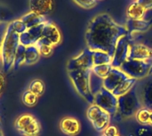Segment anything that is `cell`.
<instances>
[{
  "label": "cell",
  "mask_w": 152,
  "mask_h": 136,
  "mask_svg": "<svg viewBox=\"0 0 152 136\" xmlns=\"http://www.w3.org/2000/svg\"><path fill=\"white\" fill-rule=\"evenodd\" d=\"M128 34L126 27L117 23L108 13L98 14L91 20L86 32L87 48L107 53L113 58L118 39Z\"/></svg>",
  "instance_id": "1"
},
{
  "label": "cell",
  "mask_w": 152,
  "mask_h": 136,
  "mask_svg": "<svg viewBox=\"0 0 152 136\" xmlns=\"http://www.w3.org/2000/svg\"><path fill=\"white\" fill-rule=\"evenodd\" d=\"M20 45V35L15 33L9 23L1 47V62L3 73H7L13 69L17 48Z\"/></svg>",
  "instance_id": "2"
},
{
  "label": "cell",
  "mask_w": 152,
  "mask_h": 136,
  "mask_svg": "<svg viewBox=\"0 0 152 136\" xmlns=\"http://www.w3.org/2000/svg\"><path fill=\"white\" fill-rule=\"evenodd\" d=\"M141 108H142V102L135 86L130 92L118 98V109L113 117L118 121L127 119L134 117Z\"/></svg>",
  "instance_id": "3"
},
{
  "label": "cell",
  "mask_w": 152,
  "mask_h": 136,
  "mask_svg": "<svg viewBox=\"0 0 152 136\" xmlns=\"http://www.w3.org/2000/svg\"><path fill=\"white\" fill-rule=\"evenodd\" d=\"M92 69L69 71V77L77 93L90 104L94 103V96L90 90V76Z\"/></svg>",
  "instance_id": "4"
},
{
  "label": "cell",
  "mask_w": 152,
  "mask_h": 136,
  "mask_svg": "<svg viewBox=\"0 0 152 136\" xmlns=\"http://www.w3.org/2000/svg\"><path fill=\"white\" fill-rule=\"evenodd\" d=\"M15 129L23 136H38L41 133L39 121L31 114H22L14 122Z\"/></svg>",
  "instance_id": "5"
},
{
  "label": "cell",
  "mask_w": 152,
  "mask_h": 136,
  "mask_svg": "<svg viewBox=\"0 0 152 136\" xmlns=\"http://www.w3.org/2000/svg\"><path fill=\"white\" fill-rule=\"evenodd\" d=\"M133 44L134 40L131 34L124 36L118 39L111 61V65L113 68L120 69L122 64L128 60L129 52Z\"/></svg>",
  "instance_id": "6"
},
{
  "label": "cell",
  "mask_w": 152,
  "mask_h": 136,
  "mask_svg": "<svg viewBox=\"0 0 152 136\" xmlns=\"http://www.w3.org/2000/svg\"><path fill=\"white\" fill-rule=\"evenodd\" d=\"M151 68V66L145 61L129 59L122 64L120 69L128 77L138 80L150 75Z\"/></svg>",
  "instance_id": "7"
},
{
  "label": "cell",
  "mask_w": 152,
  "mask_h": 136,
  "mask_svg": "<svg viewBox=\"0 0 152 136\" xmlns=\"http://www.w3.org/2000/svg\"><path fill=\"white\" fill-rule=\"evenodd\" d=\"M93 104L99 106L110 116H114L118 109V98L112 94V92H110L103 87L94 95Z\"/></svg>",
  "instance_id": "8"
},
{
  "label": "cell",
  "mask_w": 152,
  "mask_h": 136,
  "mask_svg": "<svg viewBox=\"0 0 152 136\" xmlns=\"http://www.w3.org/2000/svg\"><path fill=\"white\" fill-rule=\"evenodd\" d=\"M93 67V51L89 48H86L78 55L71 58L67 64L68 71L92 69Z\"/></svg>",
  "instance_id": "9"
},
{
  "label": "cell",
  "mask_w": 152,
  "mask_h": 136,
  "mask_svg": "<svg viewBox=\"0 0 152 136\" xmlns=\"http://www.w3.org/2000/svg\"><path fill=\"white\" fill-rule=\"evenodd\" d=\"M128 77L124 71L118 68H112L110 74L103 79V87L110 92H112L118 85H120Z\"/></svg>",
  "instance_id": "10"
},
{
  "label": "cell",
  "mask_w": 152,
  "mask_h": 136,
  "mask_svg": "<svg viewBox=\"0 0 152 136\" xmlns=\"http://www.w3.org/2000/svg\"><path fill=\"white\" fill-rule=\"evenodd\" d=\"M45 23L37 27L27 29L24 33L20 35V44L27 46L35 45L37 42L43 37Z\"/></svg>",
  "instance_id": "11"
},
{
  "label": "cell",
  "mask_w": 152,
  "mask_h": 136,
  "mask_svg": "<svg viewBox=\"0 0 152 136\" xmlns=\"http://www.w3.org/2000/svg\"><path fill=\"white\" fill-rule=\"evenodd\" d=\"M30 12H36L42 16L51 13L54 8L53 0H29Z\"/></svg>",
  "instance_id": "12"
},
{
  "label": "cell",
  "mask_w": 152,
  "mask_h": 136,
  "mask_svg": "<svg viewBox=\"0 0 152 136\" xmlns=\"http://www.w3.org/2000/svg\"><path fill=\"white\" fill-rule=\"evenodd\" d=\"M60 129L66 135L75 136L80 133L81 126L77 118L72 117H65L60 122Z\"/></svg>",
  "instance_id": "13"
},
{
  "label": "cell",
  "mask_w": 152,
  "mask_h": 136,
  "mask_svg": "<svg viewBox=\"0 0 152 136\" xmlns=\"http://www.w3.org/2000/svg\"><path fill=\"white\" fill-rule=\"evenodd\" d=\"M43 37L47 38L53 45V46L58 45L61 41V34L60 29L54 23L48 20L45 23Z\"/></svg>",
  "instance_id": "14"
},
{
  "label": "cell",
  "mask_w": 152,
  "mask_h": 136,
  "mask_svg": "<svg viewBox=\"0 0 152 136\" xmlns=\"http://www.w3.org/2000/svg\"><path fill=\"white\" fill-rule=\"evenodd\" d=\"M151 25V22H147V21H145L143 20H131V19H127L125 27L127 29L128 33L133 35L134 33L147 31L150 29Z\"/></svg>",
  "instance_id": "15"
},
{
  "label": "cell",
  "mask_w": 152,
  "mask_h": 136,
  "mask_svg": "<svg viewBox=\"0 0 152 136\" xmlns=\"http://www.w3.org/2000/svg\"><path fill=\"white\" fill-rule=\"evenodd\" d=\"M20 20L25 24L27 27V29H31L33 27L39 26L41 24H44L47 21L45 16H42L40 14H37L33 12H29L23 16L20 17Z\"/></svg>",
  "instance_id": "16"
},
{
  "label": "cell",
  "mask_w": 152,
  "mask_h": 136,
  "mask_svg": "<svg viewBox=\"0 0 152 136\" xmlns=\"http://www.w3.org/2000/svg\"><path fill=\"white\" fill-rule=\"evenodd\" d=\"M138 80L133 78H127L126 80H124L120 85H118L113 91L112 94L117 97H120L123 96L124 94H127L128 92H130L136 85H137Z\"/></svg>",
  "instance_id": "17"
},
{
  "label": "cell",
  "mask_w": 152,
  "mask_h": 136,
  "mask_svg": "<svg viewBox=\"0 0 152 136\" xmlns=\"http://www.w3.org/2000/svg\"><path fill=\"white\" fill-rule=\"evenodd\" d=\"M145 12L146 10L141 4H139L136 0H134L128 5L126 10V15L127 18L131 20H142Z\"/></svg>",
  "instance_id": "18"
},
{
  "label": "cell",
  "mask_w": 152,
  "mask_h": 136,
  "mask_svg": "<svg viewBox=\"0 0 152 136\" xmlns=\"http://www.w3.org/2000/svg\"><path fill=\"white\" fill-rule=\"evenodd\" d=\"M141 99L142 105L152 110V79L144 84Z\"/></svg>",
  "instance_id": "19"
},
{
  "label": "cell",
  "mask_w": 152,
  "mask_h": 136,
  "mask_svg": "<svg viewBox=\"0 0 152 136\" xmlns=\"http://www.w3.org/2000/svg\"><path fill=\"white\" fill-rule=\"evenodd\" d=\"M37 48L38 49L39 53L43 56H50L53 53V45L45 37H42L35 45Z\"/></svg>",
  "instance_id": "20"
},
{
  "label": "cell",
  "mask_w": 152,
  "mask_h": 136,
  "mask_svg": "<svg viewBox=\"0 0 152 136\" xmlns=\"http://www.w3.org/2000/svg\"><path fill=\"white\" fill-rule=\"evenodd\" d=\"M40 56L41 54L36 45L27 46L25 53V64L32 65L36 63L39 60Z\"/></svg>",
  "instance_id": "21"
},
{
  "label": "cell",
  "mask_w": 152,
  "mask_h": 136,
  "mask_svg": "<svg viewBox=\"0 0 152 136\" xmlns=\"http://www.w3.org/2000/svg\"><path fill=\"white\" fill-rule=\"evenodd\" d=\"M110 120H111V116L108 112H105L98 119H96L95 121H94L92 123V125H93L94 128L96 131L101 132V133H103V131L110 126Z\"/></svg>",
  "instance_id": "22"
},
{
  "label": "cell",
  "mask_w": 152,
  "mask_h": 136,
  "mask_svg": "<svg viewBox=\"0 0 152 136\" xmlns=\"http://www.w3.org/2000/svg\"><path fill=\"white\" fill-rule=\"evenodd\" d=\"M112 57L110 56L107 53L102 51H93V62L94 66L95 65H102L111 63Z\"/></svg>",
  "instance_id": "23"
},
{
  "label": "cell",
  "mask_w": 152,
  "mask_h": 136,
  "mask_svg": "<svg viewBox=\"0 0 152 136\" xmlns=\"http://www.w3.org/2000/svg\"><path fill=\"white\" fill-rule=\"evenodd\" d=\"M151 110L148 108L142 107L141 108L137 113L135 114V120L139 125L142 126H149L150 124V116H151Z\"/></svg>",
  "instance_id": "24"
},
{
  "label": "cell",
  "mask_w": 152,
  "mask_h": 136,
  "mask_svg": "<svg viewBox=\"0 0 152 136\" xmlns=\"http://www.w3.org/2000/svg\"><path fill=\"white\" fill-rule=\"evenodd\" d=\"M102 88H103V79L92 72L90 76V90L92 94L94 96L102 90Z\"/></svg>",
  "instance_id": "25"
},
{
  "label": "cell",
  "mask_w": 152,
  "mask_h": 136,
  "mask_svg": "<svg viewBox=\"0 0 152 136\" xmlns=\"http://www.w3.org/2000/svg\"><path fill=\"white\" fill-rule=\"evenodd\" d=\"M26 46L20 44L16 53H15V59H14V65H13V69H18L20 67H21L23 64H25V53H26Z\"/></svg>",
  "instance_id": "26"
},
{
  "label": "cell",
  "mask_w": 152,
  "mask_h": 136,
  "mask_svg": "<svg viewBox=\"0 0 152 136\" xmlns=\"http://www.w3.org/2000/svg\"><path fill=\"white\" fill-rule=\"evenodd\" d=\"M28 90L30 91L31 93H33L34 94H36L37 97H40L45 93V84H44V82L42 80L34 79V80H32L30 82Z\"/></svg>",
  "instance_id": "27"
},
{
  "label": "cell",
  "mask_w": 152,
  "mask_h": 136,
  "mask_svg": "<svg viewBox=\"0 0 152 136\" xmlns=\"http://www.w3.org/2000/svg\"><path fill=\"white\" fill-rule=\"evenodd\" d=\"M112 68L113 67H112L111 63L102 64V65H95L92 68V72L94 74H95L96 76H98L99 78L104 79L110 74Z\"/></svg>",
  "instance_id": "28"
},
{
  "label": "cell",
  "mask_w": 152,
  "mask_h": 136,
  "mask_svg": "<svg viewBox=\"0 0 152 136\" xmlns=\"http://www.w3.org/2000/svg\"><path fill=\"white\" fill-rule=\"evenodd\" d=\"M21 101L24 105H26L28 107H33L37 104V102L38 101V97L36 94H34L33 93H31L30 91L27 90L22 94Z\"/></svg>",
  "instance_id": "29"
},
{
  "label": "cell",
  "mask_w": 152,
  "mask_h": 136,
  "mask_svg": "<svg viewBox=\"0 0 152 136\" xmlns=\"http://www.w3.org/2000/svg\"><path fill=\"white\" fill-rule=\"evenodd\" d=\"M9 26L11 27V29L17 34L21 35L22 33H24L27 30V27L25 26V24L20 20V19L11 21L9 23Z\"/></svg>",
  "instance_id": "30"
},
{
  "label": "cell",
  "mask_w": 152,
  "mask_h": 136,
  "mask_svg": "<svg viewBox=\"0 0 152 136\" xmlns=\"http://www.w3.org/2000/svg\"><path fill=\"white\" fill-rule=\"evenodd\" d=\"M134 136H152V126L140 125L134 129Z\"/></svg>",
  "instance_id": "31"
},
{
  "label": "cell",
  "mask_w": 152,
  "mask_h": 136,
  "mask_svg": "<svg viewBox=\"0 0 152 136\" xmlns=\"http://www.w3.org/2000/svg\"><path fill=\"white\" fill-rule=\"evenodd\" d=\"M73 1L77 5H79L83 8H86V9L93 8L97 4V0H73Z\"/></svg>",
  "instance_id": "32"
},
{
  "label": "cell",
  "mask_w": 152,
  "mask_h": 136,
  "mask_svg": "<svg viewBox=\"0 0 152 136\" xmlns=\"http://www.w3.org/2000/svg\"><path fill=\"white\" fill-rule=\"evenodd\" d=\"M7 25H8V23H6L4 20L2 22H0V71L2 73H3V71H2V62H1V47H2V43H3V40H4V35H5L6 29H7Z\"/></svg>",
  "instance_id": "33"
},
{
  "label": "cell",
  "mask_w": 152,
  "mask_h": 136,
  "mask_svg": "<svg viewBox=\"0 0 152 136\" xmlns=\"http://www.w3.org/2000/svg\"><path fill=\"white\" fill-rule=\"evenodd\" d=\"M103 135L105 136H117L118 135V130L115 126H109L103 131Z\"/></svg>",
  "instance_id": "34"
},
{
  "label": "cell",
  "mask_w": 152,
  "mask_h": 136,
  "mask_svg": "<svg viewBox=\"0 0 152 136\" xmlns=\"http://www.w3.org/2000/svg\"><path fill=\"white\" fill-rule=\"evenodd\" d=\"M136 2L141 4L145 10L152 8V0H136Z\"/></svg>",
  "instance_id": "35"
},
{
  "label": "cell",
  "mask_w": 152,
  "mask_h": 136,
  "mask_svg": "<svg viewBox=\"0 0 152 136\" xmlns=\"http://www.w3.org/2000/svg\"><path fill=\"white\" fill-rule=\"evenodd\" d=\"M142 20H145V21H147V22H151V23H152V8L151 9L146 10L145 14H144V17H143Z\"/></svg>",
  "instance_id": "36"
},
{
  "label": "cell",
  "mask_w": 152,
  "mask_h": 136,
  "mask_svg": "<svg viewBox=\"0 0 152 136\" xmlns=\"http://www.w3.org/2000/svg\"><path fill=\"white\" fill-rule=\"evenodd\" d=\"M4 85H5V78L4 74L0 71V95L2 94L4 88Z\"/></svg>",
  "instance_id": "37"
},
{
  "label": "cell",
  "mask_w": 152,
  "mask_h": 136,
  "mask_svg": "<svg viewBox=\"0 0 152 136\" xmlns=\"http://www.w3.org/2000/svg\"><path fill=\"white\" fill-rule=\"evenodd\" d=\"M149 126H152V110L151 111V116H150V124H149Z\"/></svg>",
  "instance_id": "38"
},
{
  "label": "cell",
  "mask_w": 152,
  "mask_h": 136,
  "mask_svg": "<svg viewBox=\"0 0 152 136\" xmlns=\"http://www.w3.org/2000/svg\"><path fill=\"white\" fill-rule=\"evenodd\" d=\"M0 136H4V134H3V131H2L1 127H0Z\"/></svg>",
  "instance_id": "39"
},
{
  "label": "cell",
  "mask_w": 152,
  "mask_h": 136,
  "mask_svg": "<svg viewBox=\"0 0 152 136\" xmlns=\"http://www.w3.org/2000/svg\"><path fill=\"white\" fill-rule=\"evenodd\" d=\"M2 126V123H1V120H0V127Z\"/></svg>",
  "instance_id": "40"
},
{
  "label": "cell",
  "mask_w": 152,
  "mask_h": 136,
  "mask_svg": "<svg viewBox=\"0 0 152 136\" xmlns=\"http://www.w3.org/2000/svg\"><path fill=\"white\" fill-rule=\"evenodd\" d=\"M117 136H122V135H118Z\"/></svg>",
  "instance_id": "41"
},
{
  "label": "cell",
  "mask_w": 152,
  "mask_h": 136,
  "mask_svg": "<svg viewBox=\"0 0 152 136\" xmlns=\"http://www.w3.org/2000/svg\"><path fill=\"white\" fill-rule=\"evenodd\" d=\"M2 21H3V20H0V22H2Z\"/></svg>",
  "instance_id": "42"
},
{
  "label": "cell",
  "mask_w": 152,
  "mask_h": 136,
  "mask_svg": "<svg viewBox=\"0 0 152 136\" xmlns=\"http://www.w3.org/2000/svg\"><path fill=\"white\" fill-rule=\"evenodd\" d=\"M102 136H105V135H102Z\"/></svg>",
  "instance_id": "43"
}]
</instances>
